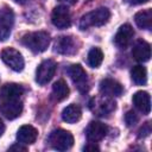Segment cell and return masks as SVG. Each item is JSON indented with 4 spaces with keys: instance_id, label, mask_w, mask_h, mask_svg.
<instances>
[{
    "instance_id": "obj_17",
    "label": "cell",
    "mask_w": 152,
    "mask_h": 152,
    "mask_svg": "<svg viewBox=\"0 0 152 152\" xmlns=\"http://www.w3.org/2000/svg\"><path fill=\"white\" fill-rule=\"evenodd\" d=\"M132 56L138 62H147L151 57V46L145 40H139L132 49Z\"/></svg>"
},
{
    "instance_id": "obj_20",
    "label": "cell",
    "mask_w": 152,
    "mask_h": 152,
    "mask_svg": "<svg viewBox=\"0 0 152 152\" xmlns=\"http://www.w3.org/2000/svg\"><path fill=\"white\" fill-rule=\"evenodd\" d=\"M134 21L138 27L142 30H151L152 28V11L150 8L138 12L134 15Z\"/></svg>"
},
{
    "instance_id": "obj_16",
    "label": "cell",
    "mask_w": 152,
    "mask_h": 152,
    "mask_svg": "<svg viewBox=\"0 0 152 152\" xmlns=\"http://www.w3.org/2000/svg\"><path fill=\"white\" fill-rule=\"evenodd\" d=\"M24 94V88L17 83H7L0 88V97L2 100L20 99Z\"/></svg>"
},
{
    "instance_id": "obj_4",
    "label": "cell",
    "mask_w": 152,
    "mask_h": 152,
    "mask_svg": "<svg viewBox=\"0 0 152 152\" xmlns=\"http://www.w3.org/2000/svg\"><path fill=\"white\" fill-rule=\"evenodd\" d=\"M1 59L8 68H11L12 70H14L17 72H19L24 69V65H25L24 58H23L21 53L13 48L4 49L1 51Z\"/></svg>"
},
{
    "instance_id": "obj_19",
    "label": "cell",
    "mask_w": 152,
    "mask_h": 152,
    "mask_svg": "<svg viewBox=\"0 0 152 152\" xmlns=\"http://www.w3.org/2000/svg\"><path fill=\"white\" fill-rule=\"evenodd\" d=\"M82 116V110H81V107L72 103V104H69L66 106L63 112H62V119L63 121L68 122V124H75L77 122Z\"/></svg>"
},
{
    "instance_id": "obj_10",
    "label": "cell",
    "mask_w": 152,
    "mask_h": 152,
    "mask_svg": "<svg viewBox=\"0 0 152 152\" xmlns=\"http://www.w3.org/2000/svg\"><path fill=\"white\" fill-rule=\"evenodd\" d=\"M90 109L97 115L104 116L115 109V102L110 100L109 96H107L106 99L104 97L93 99V101L90 102Z\"/></svg>"
},
{
    "instance_id": "obj_13",
    "label": "cell",
    "mask_w": 152,
    "mask_h": 152,
    "mask_svg": "<svg viewBox=\"0 0 152 152\" xmlns=\"http://www.w3.org/2000/svg\"><path fill=\"white\" fill-rule=\"evenodd\" d=\"M55 51L61 55H72L77 51L76 43L72 37L70 36H62L56 39L55 43Z\"/></svg>"
},
{
    "instance_id": "obj_29",
    "label": "cell",
    "mask_w": 152,
    "mask_h": 152,
    "mask_svg": "<svg viewBox=\"0 0 152 152\" xmlns=\"http://www.w3.org/2000/svg\"><path fill=\"white\" fill-rule=\"evenodd\" d=\"M4 132H5V125H4V122L0 120V137L2 135Z\"/></svg>"
},
{
    "instance_id": "obj_3",
    "label": "cell",
    "mask_w": 152,
    "mask_h": 152,
    "mask_svg": "<svg viewBox=\"0 0 152 152\" xmlns=\"http://www.w3.org/2000/svg\"><path fill=\"white\" fill-rule=\"evenodd\" d=\"M49 142L52 148L57 151H66L70 150L74 145V137L69 131L58 128L51 132L49 137Z\"/></svg>"
},
{
    "instance_id": "obj_7",
    "label": "cell",
    "mask_w": 152,
    "mask_h": 152,
    "mask_svg": "<svg viewBox=\"0 0 152 152\" xmlns=\"http://www.w3.org/2000/svg\"><path fill=\"white\" fill-rule=\"evenodd\" d=\"M14 24V14L11 8L4 7L0 10V42H5L10 34Z\"/></svg>"
},
{
    "instance_id": "obj_14",
    "label": "cell",
    "mask_w": 152,
    "mask_h": 152,
    "mask_svg": "<svg viewBox=\"0 0 152 152\" xmlns=\"http://www.w3.org/2000/svg\"><path fill=\"white\" fill-rule=\"evenodd\" d=\"M122 90V86L113 78H104L100 82V91L103 96H120Z\"/></svg>"
},
{
    "instance_id": "obj_11",
    "label": "cell",
    "mask_w": 152,
    "mask_h": 152,
    "mask_svg": "<svg viewBox=\"0 0 152 152\" xmlns=\"http://www.w3.org/2000/svg\"><path fill=\"white\" fill-rule=\"evenodd\" d=\"M107 131L108 127L104 124L99 121H91L86 129V135L89 142H97L106 137Z\"/></svg>"
},
{
    "instance_id": "obj_9",
    "label": "cell",
    "mask_w": 152,
    "mask_h": 152,
    "mask_svg": "<svg viewBox=\"0 0 152 152\" xmlns=\"http://www.w3.org/2000/svg\"><path fill=\"white\" fill-rule=\"evenodd\" d=\"M0 110L5 118L8 120H13L18 118L23 112V101L20 99L14 100H2L0 106Z\"/></svg>"
},
{
    "instance_id": "obj_5",
    "label": "cell",
    "mask_w": 152,
    "mask_h": 152,
    "mask_svg": "<svg viewBox=\"0 0 152 152\" xmlns=\"http://www.w3.org/2000/svg\"><path fill=\"white\" fill-rule=\"evenodd\" d=\"M56 69H57V64H56L55 61H52V59L43 61L36 70V81H37V83L40 84V86H44V84L49 83L52 80L53 75H55Z\"/></svg>"
},
{
    "instance_id": "obj_8",
    "label": "cell",
    "mask_w": 152,
    "mask_h": 152,
    "mask_svg": "<svg viewBox=\"0 0 152 152\" xmlns=\"http://www.w3.org/2000/svg\"><path fill=\"white\" fill-rule=\"evenodd\" d=\"M51 21L57 28H66L71 25V15L66 6H57L51 14Z\"/></svg>"
},
{
    "instance_id": "obj_30",
    "label": "cell",
    "mask_w": 152,
    "mask_h": 152,
    "mask_svg": "<svg viewBox=\"0 0 152 152\" xmlns=\"http://www.w3.org/2000/svg\"><path fill=\"white\" fill-rule=\"evenodd\" d=\"M58 1H64V2L70 4V5H74V4H76V2H77V0H58Z\"/></svg>"
},
{
    "instance_id": "obj_6",
    "label": "cell",
    "mask_w": 152,
    "mask_h": 152,
    "mask_svg": "<svg viewBox=\"0 0 152 152\" xmlns=\"http://www.w3.org/2000/svg\"><path fill=\"white\" fill-rule=\"evenodd\" d=\"M68 74L81 93H86L88 90V77L86 70L80 64H72L68 69Z\"/></svg>"
},
{
    "instance_id": "obj_25",
    "label": "cell",
    "mask_w": 152,
    "mask_h": 152,
    "mask_svg": "<svg viewBox=\"0 0 152 152\" xmlns=\"http://www.w3.org/2000/svg\"><path fill=\"white\" fill-rule=\"evenodd\" d=\"M151 133V127H150V122H146L141 128H140V131H139V137L141 138V137H146V135H148Z\"/></svg>"
},
{
    "instance_id": "obj_22",
    "label": "cell",
    "mask_w": 152,
    "mask_h": 152,
    "mask_svg": "<svg viewBox=\"0 0 152 152\" xmlns=\"http://www.w3.org/2000/svg\"><path fill=\"white\" fill-rule=\"evenodd\" d=\"M131 77L134 83L140 84V86L145 84L147 82V71H146L145 66H142V65L133 66V69L131 70Z\"/></svg>"
},
{
    "instance_id": "obj_26",
    "label": "cell",
    "mask_w": 152,
    "mask_h": 152,
    "mask_svg": "<svg viewBox=\"0 0 152 152\" xmlns=\"http://www.w3.org/2000/svg\"><path fill=\"white\" fill-rule=\"evenodd\" d=\"M125 2L129 4V5H139V4H144V2H147L148 0H124Z\"/></svg>"
},
{
    "instance_id": "obj_31",
    "label": "cell",
    "mask_w": 152,
    "mask_h": 152,
    "mask_svg": "<svg viewBox=\"0 0 152 152\" xmlns=\"http://www.w3.org/2000/svg\"><path fill=\"white\" fill-rule=\"evenodd\" d=\"M17 4H20V5H24V4H26L28 0H14Z\"/></svg>"
},
{
    "instance_id": "obj_23",
    "label": "cell",
    "mask_w": 152,
    "mask_h": 152,
    "mask_svg": "<svg viewBox=\"0 0 152 152\" xmlns=\"http://www.w3.org/2000/svg\"><path fill=\"white\" fill-rule=\"evenodd\" d=\"M88 64L91 68H99L103 61V53L101 51V49L99 48H93L89 52H88V57H87Z\"/></svg>"
},
{
    "instance_id": "obj_21",
    "label": "cell",
    "mask_w": 152,
    "mask_h": 152,
    "mask_svg": "<svg viewBox=\"0 0 152 152\" xmlns=\"http://www.w3.org/2000/svg\"><path fill=\"white\" fill-rule=\"evenodd\" d=\"M52 95H53L55 100H57V101H62V100L68 97L69 88H68L66 83L63 80H58L57 82L53 83V86H52Z\"/></svg>"
},
{
    "instance_id": "obj_28",
    "label": "cell",
    "mask_w": 152,
    "mask_h": 152,
    "mask_svg": "<svg viewBox=\"0 0 152 152\" xmlns=\"http://www.w3.org/2000/svg\"><path fill=\"white\" fill-rule=\"evenodd\" d=\"M84 151H99V147L94 144H89V145H87V146H84V148H83Z\"/></svg>"
},
{
    "instance_id": "obj_18",
    "label": "cell",
    "mask_w": 152,
    "mask_h": 152,
    "mask_svg": "<svg viewBox=\"0 0 152 152\" xmlns=\"http://www.w3.org/2000/svg\"><path fill=\"white\" fill-rule=\"evenodd\" d=\"M133 103L142 114H148L151 110V99L147 91H137L133 95Z\"/></svg>"
},
{
    "instance_id": "obj_12",
    "label": "cell",
    "mask_w": 152,
    "mask_h": 152,
    "mask_svg": "<svg viewBox=\"0 0 152 152\" xmlns=\"http://www.w3.org/2000/svg\"><path fill=\"white\" fill-rule=\"evenodd\" d=\"M133 36H134L133 27L129 24H124L120 26V28L118 30L114 37V44L120 49H125L131 43Z\"/></svg>"
},
{
    "instance_id": "obj_15",
    "label": "cell",
    "mask_w": 152,
    "mask_h": 152,
    "mask_svg": "<svg viewBox=\"0 0 152 152\" xmlns=\"http://www.w3.org/2000/svg\"><path fill=\"white\" fill-rule=\"evenodd\" d=\"M38 137V131L31 125L21 126L17 132V140L23 145H31L36 141Z\"/></svg>"
},
{
    "instance_id": "obj_24",
    "label": "cell",
    "mask_w": 152,
    "mask_h": 152,
    "mask_svg": "<svg viewBox=\"0 0 152 152\" xmlns=\"http://www.w3.org/2000/svg\"><path fill=\"white\" fill-rule=\"evenodd\" d=\"M125 121H126V125L131 127V126H134L139 121V116L134 110H128L125 115Z\"/></svg>"
},
{
    "instance_id": "obj_2",
    "label": "cell",
    "mask_w": 152,
    "mask_h": 152,
    "mask_svg": "<svg viewBox=\"0 0 152 152\" xmlns=\"http://www.w3.org/2000/svg\"><path fill=\"white\" fill-rule=\"evenodd\" d=\"M109 18H110L109 10L106 7H100L84 14L80 20L78 26L81 30H87L91 26H102L109 20Z\"/></svg>"
},
{
    "instance_id": "obj_1",
    "label": "cell",
    "mask_w": 152,
    "mask_h": 152,
    "mask_svg": "<svg viewBox=\"0 0 152 152\" xmlns=\"http://www.w3.org/2000/svg\"><path fill=\"white\" fill-rule=\"evenodd\" d=\"M21 43L34 53L44 52L50 45V36L45 31L30 32L23 36Z\"/></svg>"
},
{
    "instance_id": "obj_27",
    "label": "cell",
    "mask_w": 152,
    "mask_h": 152,
    "mask_svg": "<svg viewBox=\"0 0 152 152\" xmlns=\"http://www.w3.org/2000/svg\"><path fill=\"white\" fill-rule=\"evenodd\" d=\"M10 150H11V151H26V147H23V146L19 145V142H18V145H13V146H11Z\"/></svg>"
}]
</instances>
